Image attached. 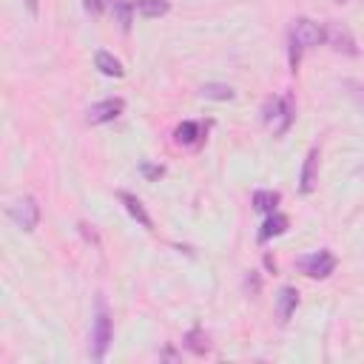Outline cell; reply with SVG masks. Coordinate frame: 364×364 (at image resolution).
<instances>
[{"mask_svg": "<svg viewBox=\"0 0 364 364\" xmlns=\"http://www.w3.org/2000/svg\"><path fill=\"white\" fill-rule=\"evenodd\" d=\"M122 111H125V102H122L119 97H111V100L94 102V105L88 108V122H91V125H102V122L117 119Z\"/></svg>", "mask_w": 364, "mask_h": 364, "instance_id": "obj_6", "label": "cell"}, {"mask_svg": "<svg viewBox=\"0 0 364 364\" xmlns=\"http://www.w3.org/2000/svg\"><path fill=\"white\" fill-rule=\"evenodd\" d=\"M9 216H11V222H14L17 228L34 230L37 222H40V205H37V199L23 196V199H17V202L9 208Z\"/></svg>", "mask_w": 364, "mask_h": 364, "instance_id": "obj_4", "label": "cell"}, {"mask_svg": "<svg viewBox=\"0 0 364 364\" xmlns=\"http://www.w3.org/2000/svg\"><path fill=\"white\" fill-rule=\"evenodd\" d=\"M324 40L336 48V51H344V54H355V40L350 37V31L338 23H327L324 28Z\"/></svg>", "mask_w": 364, "mask_h": 364, "instance_id": "obj_7", "label": "cell"}, {"mask_svg": "<svg viewBox=\"0 0 364 364\" xmlns=\"http://www.w3.org/2000/svg\"><path fill=\"white\" fill-rule=\"evenodd\" d=\"M279 191H256L253 193V208L256 210H262V213H273L276 210V205H279Z\"/></svg>", "mask_w": 364, "mask_h": 364, "instance_id": "obj_15", "label": "cell"}, {"mask_svg": "<svg viewBox=\"0 0 364 364\" xmlns=\"http://www.w3.org/2000/svg\"><path fill=\"white\" fill-rule=\"evenodd\" d=\"M338 3H347V0H338Z\"/></svg>", "mask_w": 364, "mask_h": 364, "instance_id": "obj_22", "label": "cell"}, {"mask_svg": "<svg viewBox=\"0 0 364 364\" xmlns=\"http://www.w3.org/2000/svg\"><path fill=\"white\" fill-rule=\"evenodd\" d=\"M119 202L125 205V210H128V213H131V216H134V219H136V222H139L142 228H148V230L154 228V222H151L148 210L142 208V202H139V199H136L134 193H128V191H119Z\"/></svg>", "mask_w": 364, "mask_h": 364, "instance_id": "obj_9", "label": "cell"}, {"mask_svg": "<svg viewBox=\"0 0 364 364\" xmlns=\"http://www.w3.org/2000/svg\"><path fill=\"white\" fill-rule=\"evenodd\" d=\"M299 267L304 276L310 279H327L333 270H336V256L330 250H316L310 256H301L299 259Z\"/></svg>", "mask_w": 364, "mask_h": 364, "instance_id": "obj_3", "label": "cell"}, {"mask_svg": "<svg viewBox=\"0 0 364 364\" xmlns=\"http://www.w3.org/2000/svg\"><path fill=\"white\" fill-rule=\"evenodd\" d=\"M131 3H134V11H139L142 17H162L171 11L168 0H131Z\"/></svg>", "mask_w": 364, "mask_h": 364, "instance_id": "obj_11", "label": "cell"}, {"mask_svg": "<svg viewBox=\"0 0 364 364\" xmlns=\"http://www.w3.org/2000/svg\"><path fill=\"white\" fill-rule=\"evenodd\" d=\"M293 100L290 97H270L262 108V117H264V125L273 131V134H284L290 125H293Z\"/></svg>", "mask_w": 364, "mask_h": 364, "instance_id": "obj_2", "label": "cell"}, {"mask_svg": "<svg viewBox=\"0 0 364 364\" xmlns=\"http://www.w3.org/2000/svg\"><path fill=\"white\" fill-rule=\"evenodd\" d=\"M173 139H176L179 145H193V142L199 139V122H193V119L179 122L176 131H173Z\"/></svg>", "mask_w": 364, "mask_h": 364, "instance_id": "obj_13", "label": "cell"}, {"mask_svg": "<svg viewBox=\"0 0 364 364\" xmlns=\"http://www.w3.org/2000/svg\"><path fill=\"white\" fill-rule=\"evenodd\" d=\"M316 171H318V148H310V154L304 159V168H301V193H313Z\"/></svg>", "mask_w": 364, "mask_h": 364, "instance_id": "obj_10", "label": "cell"}, {"mask_svg": "<svg viewBox=\"0 0 364 364\" xmlns=\"http://www.w3.org/2000/svg\"><path fill=\"white\" fill-rule=\"evenodd\" d=\"M185 347H188L191 353H196V355H205V353L210 350V344H208V336H205L199 327H193V330L185 336Z\"/></svg>", "mask_w": 364, "mask_h": 364, "instance_id": "obj_16", "label": "cell"}, {"mask_svg": "<svg viewBox=\"0 0 364 364\" xmlns=\"http://www.w3.org/2000/svg\"><path fill=\"white\" fill-rule=\"evenodd\" d=\"M94 63H97V68L105 74V77H122L125 74V68H122V63L114 57V54H108V51H97V57H94Z\"/></svg>", "mask_w": 364, "mask_h": 364, "instance_id": "obj_12", "label": "cell"}, {"mask_svg": "<svg viewBox=\"0 0 364 364\" xmlns=\"http://www.w3.org/2000/svg\"><path fill=\"white\" fill-rule=\"evenodd\" d=\"M26 6H28L31 14H37V0H26Z\"/></svg>", "mask_w": 364, "mask_h": 364, "instance_id": "obj_21", "label": "cell"}, {"mask_svg": "<svg viewBox=\"0 0 364 364\" xmlns=\"http://www.w3.org/2000/svg\"><path fill=\"white\" fill-rule=\"evenodd\" d=\"M321 40H324V28H321V26H316V23L307 20V17L296 20V26H293V31H290V65H293V71H296V65H299V54H301L304 48H310V46H318Z\"/></svg>", "mask_w": 364, "mask_h": 364, "instance_id": "obj_1", "label": "cell"}, {"mask_svg": "<svg viewBox=\"0 0 364 364\" xmlns=\"http://www.w3.org/2000/svg\"><path fill=\"white\" fill-rule=\"evenodd\" d=\"M85 11L100 14V11H102V0H85Z\"/></svg>", "mask_w": 364, "mask_h": 364, "instance_id": "obj_20", "label": "cell"}, {"mask_svg": "<svg viewBox=\"0 0 364 364\" xmlns=\"http://www.w3.org/2000/svg\"><path fill=\"white\" fill-rule=\"evenodd\" d=\"M202 97H208V100H230L233 88L222 85V82H208V85H202Z\"/></svg>", "mask_w": 364, "mask_h": 364, "instance_id": "obj_17", "label": "cell"}, {"mask_svg": "<svg viewBox=\"0 0 364 364\" xmlns=\"http://www.w3.org/2000/svg\"><path fill=\"white\" fill-rule=\"evenodd\" d=\"M114 11H117V17H119V26L122 28H128L131 26V11H134V3L128 0H114Z\"/></svg>", "mask_w": 364, "mask_h": 364, "instance_id": "obj_18", "label": "cell"}, {"mask_svg": "<svg viewBox=\"0 0 364 364\" xmlns=\"http://www.w3.org/2000/svg\"><path fill=\"white\" fill-rule=\"evenodd\" d=\"M296 304H299V293L293 287H282V293H279V318L287 321L293 316Z\"/></svg>", "mask_w": 364, "mask_h": 364, "instance_id": "obj_14", "label": "cell"}, {"mask_svg": "<svg viewBox=\"0 0 364 364\" xmlns=\"http://www.w3.org/2000/svg\"><path fill=\"white\" fill-rule=\"evenodd\" d=\"M287 225H290V219H287L284 213H279V210L267 213V222H264L262 230H259V242H270L273 236H282V233L287 230Z\"/></svg>", "mask_w": 364, "mask_h": 364, "instance_id": "obj_8", "label": "cell"}, {"mask_svg": "<svg viewBox=\"0 0 364 364\" xmlns=\"http://www.w3.org/2000/svg\"><path fill=\"white\" fill-rule=\"evenodd\" d=\"M142 173H145L148 179H159V176L165 173V168H162V165H148V162H145V165H142Z\"/></svg>", "mask_w": 364, "mask_h": 364, "instance_id": "obj_19", "label": "cell"}, {"mask_svg": "<svg viewBox=\"0 0 364 364\" xmlns=\"http://www.w3.org/2000/svg\"><path fill=\"white\" fill-rule=\"evenodd\" d=\"M108 344H111V318H108L105 307H100L97 310V318H94V330H91V347H94V358L97 361L105 358Z\"/></svg>", "mask_w": 364, "mask_h": 364, "instance_id": "obj_5", "label": "cell"}]
</instances>
